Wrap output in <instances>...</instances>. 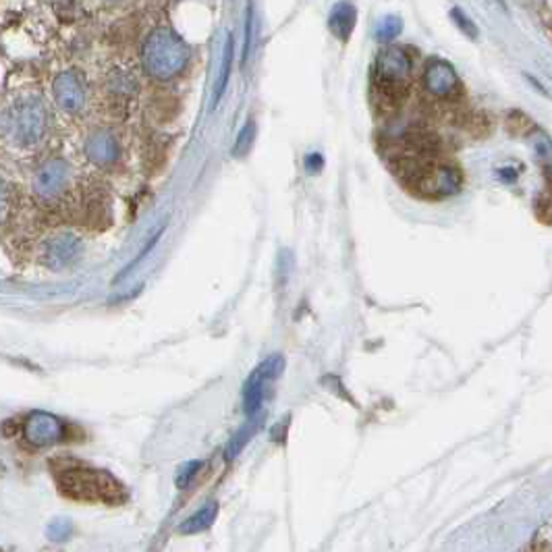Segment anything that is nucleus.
I'll use <instances>...</instances> for the list:
<instances>
[{
	"mask_svg": "<svg viewBox=\"0 0 552 552\" xmlns=\"http://www.w3.org/2000/svg\"><path fill=\"white\" fill-rule=\"evenodd\" d=\"M46 132H48V109L40 96L23 94L0 114V135L15 148H36L42 143Z\"/></svg>",
	"mask_w": 552,
	"mask_h": 552,
	"instance_id": "nucleus-1",
	"label": "nucleus"
},
{
	"mask_svg": "<svg viewBox=\"0 0 552 552\" xmlns=\"http://www.w3.org/2000/svg\"><path fill=\"white\" fill-rule=\"evenodd\" d=\"M80 251V239L73 235H57L52 237V239L46 243L44 248V262L46 266L55 268H65L67 264H71L75 256H78Z\"/></svg>",
	"mask_w": 552,
	"mask_h": 552,
	"instance_id": "nucleus-10",
	"label": "nucleus"
},
{
	"mask_svg": "<svg viewBox=\"0 0 552 552\" xmlns=\"http://www.w3.org/2000/svg\"><path fill=\"white\" fill-rule=\"evenodd\" d=\"M424 86L434 96H453L455 90L459 88L455 69L449 63H444V60H430L424 71Z\"/></svg>",
	"mask_w": 552,
	"mask_h": 552,
	"instance_id": "nucleus-8",
	"label": "nucleus"
},
{
	"mask_svg": "<svg viewBox=\"0 0 552 552\" xmlns=\"http://www.w3.org/2000/svg\"><path fill=\"white\" fill-rule=\"evenodd\" d=\"M459 173L451 166H436V168H428V171L419 173V189L424 194L430 196H451L459 191Z\"/></svg>",
	"mask_w": 552,
	"mask_h": 552,
	"instance_id": "nucleus-9",
	"label": "nucleus"
},
{
	"mask_svg": "<svg viewBox=\"0 0 552 552\" xmlns=\"http://www.w3.org/2000/svg\"><path fill=\"white\" fill-rule=\"evenodd\" d=\"M376 71L385 83L398 81L409 73V58L401 48H387L376 60Z\"/></svg>",
	"mask_w": 552,
	"mask_h": 552,
	"instance_id": "nucleus-11",
	"label": "nucleus"
},
{
	"mask_svg": "<svg viewBox=\"0 0 552 552\" xmlns=\"http://www.w3.org/2000/svg\"><path fill=\"white\" fill-rule=\"evenodd\" d=\"M496 3H498V5H501V6H503V9H507V5H504V0H496Z\"/></svg>",
	"mask_w": 552,
	"mask_h": 552,
	"instance_id": "nucleus-25",
	"label": "nucleus"
},
{
	"mask_svg": "<svg viewBox=\"0 0 552 552\" xmlns=\"http://www.w3.org/2000/svg\"><path fill=\"white\" fill-rule=\"evenodd\" d=\"M189 48L173 29H154L145 37L142 48V65L154 80H173L187 67Z\"/></svg>",
	"mask_w": 552,
	"mask_h": 552,
	"instance_id": "nucleus-3",
	"label": "nucleus"
},
{
	"mask_svg": "<svg viewBox=\"0 0 552 552\" xmlns=\"http://www.w3.org/2000/svg\"><path fill=\"white\" fill-rule=\"evenodd\" d=\"M356 23H357V11H356V6L349 3V0H343V3L334 5L331 19H328V27H331V32L336 37H341V40H349Z\"/></svg>",
	"mask_w": 552,
	"mask_h": 552,
	"instance_id": "nucleus-13",
	"label": "nucleus"
},
{
	"mask_svg": "<svg viewBox=\"0 0 552 552\" xmlns=\"http://www.w3.org/2000/svg\"><path fill=\"white\" fill-rule=\"evenodd\" d=\"M165 228H166V225H163V227H160V228H158V233H156L154 237H152V239H150L148 243H145V248L142 249V254H137V258L133 260V262H132V264H129V266L125 268V271H122V272L119 274V279H122V276H127L129 272H132V268H135L137 264H140V262H142V260H143L145 256H148V254H150V251H152V248H154V245L158 243V239H160V237H163V233H165ZM119 279H117V281H119Z\"/></svg>",
	"mask_w": 552,
	"mask_h": 552,
	"instance_id": "nucleus-20",
	"label": "nucleus"
},
{
	"mask_svg": "<svg viewBox=\"0 0 552 552\" xmlns=\"http://www.w3.org/2000/svg\"><path fill=\"white\" fill-rule=\"evenodd\" d=\"M251 34H254V3L248 0V6H245V40H243V50H241V65H245V60H248V57H249Z\"/></svg>",
	"mask_w": 552,
	"mask_h": 552,
	"instance_id": "nucleus-17",
	"label": "nucleus"
},
{
	"mask_svg": "<svg viewBox=\"0 0 552 552\" xmlns=\"http://www.w3.org/2000/svg\"><path fill=\"white\" fill-rule=\"evenodd\" d=\"M52 98L67 114H78L86 106V86L78 71H63L52 81Z\"/></svg>",
	"mask_w": 552,
	"mask_h": 552,
	"instance_id": "nucleus-5",
	"label": "nucleus"
},
{
	"mask_svg": "<svg viewBox=\"0 0 552 552\" xmlns=\"http://www.w3.org/2000/svg\"><path fill=\"white\" fill-rule=\"evenodd\" d=\"M233 60H235V36L228 34L227 36V44H225V52H222V67H220V75L217 81V88H214V98H212V109H217L222 100V94L228 86V80H231L233 73Z\"/></svg>",
	"mask_w": 552,
	"mask_h": 552,
	"instance_id": "nucleus-14",
	"label": "nucleus"
},
{
	"mask_svg": "<svg viewBox=\"0 0 552 552\" xmlns=\"http://www.w3.org/2000/svg\"><path fill=\"white\" fill-rule=\"evenodd\" d=\"M262 421H264V418L258 416V413H254V416H249L248 424H245L241 428V430L233 436L231 444H228V449H227V457L228 459H233V457H237V455L241 453V451L245 449V444H248L251 439H254L256 432L260 430V428H262Z\"/></svg>",
	"mask_w": 552,
	"mask_h": 552,
	"instance_id": "nucleus-16",
	"label": "nucleus"
},
{
	"mask_svg": "<svg viewBox=\"0 0 552 552\" xmlns=\"http://www.w3.org/2000/svg\"><path fill=\"white\" fill-rule=\"evenodd\" d=\"M451 17H453V21L457 23L459 29H462V32L465 36H470V37L478 36V27L473 26V21L470 17H465L462 9H453V11H451Z\"/></svg>",
	"mask_w": 552,
	"mask_h": 552,
	"instance_id": "nucleus-22",
	"label": "nucleus"
},
{
	"mask_svg": "<svg viewBox=\"0 0 552 552\" xmlns=\"http://www.w3.org/2000/svg\"><path fill=\"white\" fill-rule=\"evenodd\" d=\"M67 179H69V166L65 160L60 158L48 160V163H44L40 166V171L36 173V179H34L36 194L46 199L57 197L60 191L65 189Z\"/></svg>",
	"mask_w": 552,
	"mask_h": 552,
	"instance_id": "nucleus-7",
	"label": "nucleus"
},
{
	"mask_svg": "<svg viewBox=\"0 0 552 552\" xmlns=\"http://www.w3.org/2000/svg\"><path fill=\"white\" fill-rule=\"evenodd\" d=\"M86 152L90 160H94L96 165H109L119 156V143L109 132H96L94 135H90Z\"/></svg>",
	"mask_w": 552,
	"mask_h": 552,
	"instance_id": "nucleus-12",
	"label": "nucleus"
},
{
	"mask_svg": "<svg viewBox=\"0 0 552 552\" xmlns=\"http://www.w3.org/2000/svg\"><path fill=\"white\" fill-rule=\"evenodd\" d=\"M23 432H26V439L36 444V447H48V444L63 441L65 424L57 416H50L46 411H36L26 419Z\"/></svg>",
	"mask_w": 552,
	"mask_h": 552,
	"instance_id": "nucleus-6",
	"label": "nucleus"
},
{
	"mask_svg": "<svg viewBox=\"0 0 552 552\" xmlns=\"http://www.w3.org/2000/svg\"><path fill=\"white\" fill-rule=\"evenodd\" d=\"M202 462H191V463H186L181 467V470L177 472V486L183 490L186 488L191 480L196 478V473L202 470Z\"/></svg>",
	"mask_w": 552,
	"mask_h": 552,
	"instance_id": "nucleus-21",
	"label": "nucleus"
},
{
	"mask_svg": "<svg viewBox=\"0 0 552 552\" xmlns=\"http://www.w3.org/2000/svg\"><path fill=\"white\" fill-rule=\"evenodd\" d=\"M282 370H285L282 356H271L249 374V378L243 385V411L248 416L260 413L264 398L268 397V388L281 378Z\"/></svg>",
	"mask_w": 552,
	"mask_h": 552,
	"instance_id": "nucleus-4",
	"label": "nucleus"
},
{
	"mask_svg": "<svg viewBox=\"0 0 552 552\" xmlns=\"http://www.w3.org/2000/svg\"><path fill=\"white\" fill-rule=\"evenodd\" d=\"M58 490L65 496L81 503L117 504L125 498V490L109 472L91 467H65L57 472Z\"/></svg>",
	"mask_w": 552,
	"mask_h": 552,
	"instance_id": "nucleus-2",
	"label": "nucleus"
},
{
	"mask_svg": "<svg viewBox=\"0 0 552 552\" xmlns=\"http://www.w3.org/2000/svg\"><path fill=\"white\" fill-rule=\"evenodd\" d=\"M254 137H256V125H254V121H248V125H245L241 129V133L237 135V143L233 148V154L235 156L245 154V152L251 148V143H254Z\"/></svg>",
	"mask_w": 552,
	"mask_h": 552,
	"instance_id": "nucleus-18",
	"label": "nucleus"
},
{
	"mask_svg": "<svg viewBox=\"0 0 552 552\" xmlns=\"http://www.w3.org/2000/svg\"><path fill=\"white\" fill-rule=\"evenodd\" d=\"M322 165H324V158H322L320 154H310V156H308V160H305V166H308L312 173L320 171Z\"/></svg>",
	"mask_w": 552,
	"mask_h": 552,
	"instance_id": "nucleus-24",
	"label": "nucleus"
},
{
	"mask_svg": "<svg viewBox=\"0 0 552 552\" xmlns=\"http://www.w3.org/2000/svg\"><path fill=\"white\" fill-rule=\"evenodd\" d=\"M111 3H114V0H111Z\"/></svg>",
	"mask_w": 552,
	"mask_h": 552,
	"instance_id": "nucleus-26",
	"label": "nucleus"
},
{
	"mask_svg": "<svg viewBox=\"0 0 552 552\" xmlns=\"http://www.w3.org/2000/svg\"><path fill=\"white\" fill-rule=\"evenodd\" d=\"M217 515H218V503L212 501L208 504H204V507L197 513H194L189 519L183 521L181 534H197V532L206 530V527H210L214 524Z\"/></svg>",
	"mask_w": 552,
	"mask_h": 552,
	"instance_id": "nucleus-15",
	"label": "nucleus"
},
{
	"mask_svg": "<svg viewBox=\"0 0 552 552\" xmlns=\"http://www.w3.org/2000/svg\"><path fill=\"white\" fill-rule=\"evenodd\" d=\"M6 212H9V189H6V183L0 177V222L6 218Z\"/></svg>",
	"mask_w": 552,
	"mask_h": 552,
	"instance_id": "nucleus-23",
	"label": "nucleus"
},
{
	"mask_svg": "<svg viewBox=\"0 0 552 552\" xmlns=\"http://www.w3.org/2000/svg\"><path fill=\"white\" fill-rule=\"evenodd\" d=\"M401 29H403L401 19L395 17V15H390V17H387L385 21L380 23V27H378V40H382V42L393 40V37H397L398 34H401Z\"/></svg>",
	"mask_w": 552,
	"mask_h": 552,
	"instance_id": "nucleus-19",
	"label": "nucleus"
}]
</instances>
